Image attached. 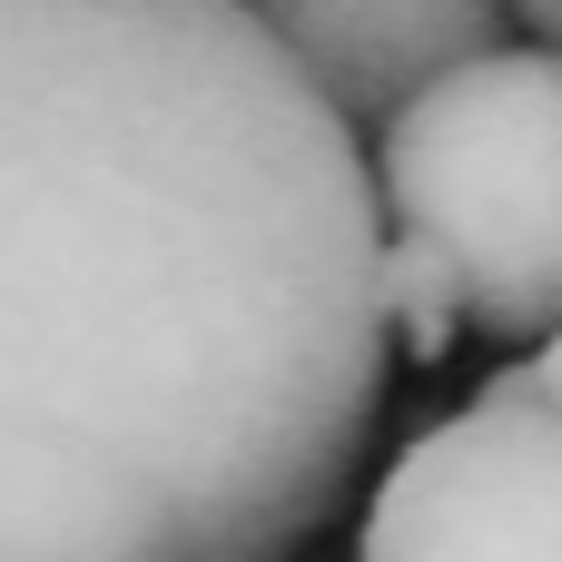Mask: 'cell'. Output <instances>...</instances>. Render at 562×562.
I'll return each mask as SVG.
<instances>
[{
  "instance_id": "cell-1",
  "label": "cell",
  "mask_w": 562,
  "mask_h": 562,
  "mask_svg": "<svg viewBox=\"0 0 562 562\" xmlns=\"http://www.w3.org/2000/svg\"><path fill=\"white\" fill-rule=\"evenodd\" d=\"M385 375L375 168L247 0H0V562H296Z\"/></svg>"
},
{
  "instance_id": "cell-2",
  "label": "cell",
  "mask_w": 562,
  "mask_h": 562,
  "mask_svg": "<svg viewBox=\"0 0 562 562\" xmlns=\"http://www.w3.org/2000/svg\"><path fill=\"white\" fill-rule=\"evenodd\" d=\"M385 227L435 247L464 326L533 346L562 326V49H484L375 128Z\"/></svg>"
},
{
  "instance_id": "cell-3",
  "label": "cell",
  "mask_w": 562,
  "mask_h": 562,
  "mask_svg": "<svg viewBox=\"0 0 562 562\" xmlns=\"http://www.w3.org/2000/svg\"><path fill=\"white\" fill-rule=\"evenodd\" d=\"M356 562H562V415L464 405L366 494Z\"/></svg>"
},
{
  "instance_id": "cell-4",
  "label": "cell",
  "mask_w": 562,
  "mask_h": 562,
  "mask_svg": "<svg viewBox=\"0 0 562 562\" xmlns=\"http://www.w3.org/2000/svg\"><path fill=\"white\" fill-rule=\"evenodd\" d=\"M277 49L346 109V128H385L415 89H435L445 69L504 49L514 0H247Z\"/></svg>"
},
{
  "instance_id": "cell-5",
  "label": "cell",
  "mask_w": 562,
  "mask_h": 562,
  "mask_svg": "<svg viewBox=\"0 0 562 562\" xmlns=\"http://www.w3.org/2000/svg\"><path fill=\"white\" fill-rule=\"evenodd\" d=\"M385 316H395V336H405V356H415V366H445V356H454L464 296H454L445 257H435V247H415V237H395V227H385Z\"/></svg>"
},
{
  "instance_id": "cell-6",
  "label": "cell",
  "mask_w": 562,
  "mask_h": 562,
  "mask_svg": "<svg viewBox=\"0 0 562 562\" xmlns=\"http://www.w3.org/2000/svg\"><path fill=\"white\" fill-rule=\"evenodd\" d=\"M474 405H533V415H562V326L543 336V346H524L504 375H484Z\"/></svg>"
},
{
  "instance_id": "cell-7",
  "label": "cell",
  "mask_w": 562,
  "mask_h": 562,
  "mask_svg": "<svg viewBox=\"0 0 562 562\" xmlns=\"http://www.w3.org/2000/svg\"><path fill=\"white\" fill-rule=\"evenodd\" d=\"M514 20H524L543 49H562V0H514Z\"/></svg>"
}]
</instances>
